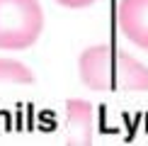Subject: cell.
I'll return each instance as SVG.
<instances>
[{"label":"cell","instance_id":"6da1fadb","mask_svg":"<svg viewBox=\"0 0 148 146\" xmlns=\"http://www.w3.org/2000/svg\"><path fill=\"white\" fill-rule=\"evenodd\" d=\"M80 81L90 90H148V68L124 49L109 44L88 46L78 61Z\"/></svg>","mask_w":148,"mask_h":146},{"label":"cell","instance_id":"7a4b0ae2","mask_svg":"<svg viewBox=\"0 0 148 146\" xmlns=\"http://www.w3.org/2000/svg\"><path fill=\"white\" fill-rule=\"evenodd\" d=\"M44 29L39 0H0V49H27Z\"/></svg>","mask_w":148,"mask_h":146},{"label":"cell","instance_id":"3957f363","mask_svg":"<svg viewBox=\"0 0 148 146\" xmlns=\"http://www.w3.org/2000/svg\"><path fill=\"white\" fill-rule=\"evenodd\" d=\"M116 27L129 41L148 51V0H121L116 5Z\"/></svg>","mask_w":148,"mask_h":146},{"label":"cell","instance_id":"277c9868","mask_svg":"<svg viewBox=\"0 0 148 146\" xmlns=\"http://www.w3.org/2000/svg\"><path fill=\"white\" fill-rule=\"evenodd\" d=\"M66 119L73 141H92L95 132V110L85 100H68L66 105Z\"/></svg>","mask_w":148,"mask_h":146},{"label":"cell","instance_id":"5b68a950","mask_svg":"<svg viewBox=\"0 0 148 146\" xmlns=\"http://www.w3.org/2000/svg\"><path fill=\"white\" fill-rule=\"evenodd\" d=\"M0 83H34V73L20 61L0 59Z\"/></svg>","mask_w":148,"mask_h":146},{"label":"cell","instance_id":"8992f818","mask_svg":"<svg viewBox=\"0 0 148 146\" xmlns=\"http://www.w3.org/2000/svg\"><path fill=\"white\" fill-rule=\"evenodd\" d=\"M58 5H63V8H71V10H80V8H88L92 5L95 0H56Z\"/></svg>","mask_w":148,"mask_h":146}]
</instances>
